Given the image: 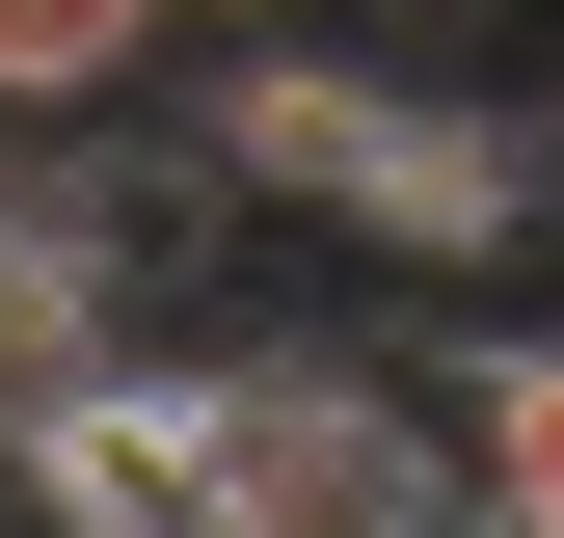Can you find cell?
<instances>
[{"mask_svg":"<svg viewBox=\"0 0 564 538\" xmlns=\"http://www.w3.org/2000/svg\"><path fill=\"white\" fill-rule=\"evenodd\" d=\"M162 28H188V0H0V134H108Z\"/></svg>","mask_w":564,"mask_h":538,"instance_id":"obj_4","label":"cell"},{"mask_svg":"<svg viewBox=\"0 0 564 538\" xmlns=\"http://www.w3.org/2000/svg\"><path fill=\"white\" fill-rule=\"evenodd\" d=\"M0 485H28V538H296V512L242 485L216 351H108V377H54V404H0Z\"/></svg>","mask_w":564,"mask_h":538,"instance_id":"obj_2","label":"cell"},{"mask_svg":"<svg viewBox=\"0 0 564 538\" xmlns=\"http://www.w3.org/2000/svg\"><path fill=\"white\" fill-rule=\"evenodd\" d=\"M216 189H269V216H349V243H403V269H484V243H538L564 134L457 108V82H377V54H323V28H269L242 82H216Z\"/></svg>","mask_w":564,"mask_h":538,"instance_id":"obj_1","label":"cell"},{"mask_svg":"<svg viewBox=\"0 0 564 538\" xmlns=\"http://www.w3.org/2000/svg\"><path fill=\"white\" fill-rule=\"evenodd\" d=\"M431 404H457V485L511 512V538H564V323H484Z\"/></svg>","mask_w":564,"mask_h":538,"instance_id":"obj_3","label":"cell"}]
</instances>
